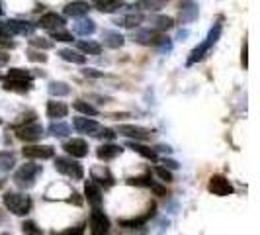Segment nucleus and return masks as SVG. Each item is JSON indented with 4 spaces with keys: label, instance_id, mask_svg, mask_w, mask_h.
<instances>
[{
    "label": "nucleus",
    "instance_id": "nucleus-54",
    "mask_svg": "<svg viewBox=\"0 0 260 235\" xmlns=\"http://www.w3.org/2000/svg\"><path fill=\"white\" fill-rule=\"evenodd\" d=\"M2 14H4V10H2V4H0V16H2Z\"/></svg>",
    "mask_w": 260,
    "mask_h": 235
},
{
    "label": "nucleus",
    "instance_id": "nucleus-9",
    "mask_svg": "<svg viewBox=\"0 0 260 235\" xmlns=\"http://www.w3.org/2000/svg\"><path fill=\"white\" fill-rule=\"evenodd\" d=\"M73 126H75V130L78 133H84V135H92V137H96L100 130H102V126L96 122V120H92L88 116H80V118H75L73 120Z\"/></svg>",
    "mask_w": 260,
    "mask_h": 235
},
{
    "label": "nucleus",
    "instance_id": "nucleus-39",
    "mask_svg": "<svg viewBox=\"0 0 260 235\" xmlns=\"http://www.w3.org/2000/svg\"><path fill=\"white\" fill-rule=\"evenodd\" d=\"M149 183H151V172H145L141 177L127 179V184H131V186H149Z\"/></svg>",
    "mask_w": 260,
    "mask_h": 235
},
{
    "label": "nucleus",
    "instance_id": "nucleus-53",
    "mask_svg": "<svg viewBox=\"0 0 260 235\" xmlns=\"http://www.w3.org/2000/svg\"><path fill=\"white\" fill-rule=\"evenodd\" d=\"M186 36H188V32H180V34H178V39L186 38Z\"/></svg>",
    "mask_w": 260,
    "mask_h": 235
},
{
    "label": "nucleus",
    "instance_id": "nucleus-52",
    "mask_svg": "<svg viewBox=\"0 0 260 235\" xmlns=\"http://www.w3.org/2000/svg\"><path fill=\"white\" fill-rule=\"evenodd\" d=\"M4 220H6V212L0 210V223H4Z\"/></svg>",
    "mask_w": 260,
    "mask_h": 235
},
{
    "label": "nucleus",
    "instance_id": "nucleus-32",
    "mask_svg": "<svg viewBox=\"0 0 260 235\" xmlns=\"http://www.w3.org/2000/svg\"><path fill=\"white\" fill-rule=\"evenodd\" d=\"M47 131L51 133L53 137H67L69 133H71V126L69 124H65V122H61V120H53V124L47 128Z\"/></svg>",
    "mask_w": 260,
    "mask_h": 235
},
{
    "label": "nucleus",
    "instance_id": "nucleus-38",
    "mask_svg": "<svg viewBox=\"0 0 260 235\" xmlns=\"http://www.w3.org/2000/svg\"><path fill=\"white\" fill-rule=\"evenodd\" d=\"M29 45H31V47H36V49H51V47H53V39L31 38V39H29Z\"/></svg>",
    "mask_w": 260,
    "mask_h": 235
},
{
    "label": "nucleus",
    "instance_id": "nucleus-22",
    "mask_svg": "<svg viewBox=\"0 0 260 235\" xmlns=\"http://www.w3.org/2000/svg\"><path fill=\"white\" fill-rule=\"evenodd\" d=\"M102 39H104V45L110 47V49H119L125 43V38L119 32H114V30H104L102 32Z\"/></svg>",
    "mask_w": 260,
    "mask_h": 235
},
{
    "label": "nucleus",
    "instance_id": "nucleus-29",
    "mask_svg": "<svg viewBox=\"0 0 260 235\" xmlns=\"http://www.w3.org/2000/svg\"><path fill=\"white\" fill-rule=\"evenodd\" d=\"M149 22H151V27L156 32H169L174 27V20L169 16H151Z\"/></svg>",
    "mask_w": 260,
    "mask_h": 235
},
{
    "label": "nucleus",
    "instance_id": "nucleus-50",
    "mask_svg": "<svg viewBox=\"0 0 260 235\" xmlns=\"http://www.w3.org/2000/svg\"><path fill=\"white\" fill-rule=\"evenodd\" d=\"M0 38H10V32L6 30L4 24H0Z\"/></svg>",
    "mask_w": 260,
    "mask_h": 235
},
{
    "label": "nucleus",
    "instance_id": "nucleus-10",
    "mask_svg": "<svg viewBox=\"0 0 260 235\" xmlns=\"http://www.w3.org/2000/svg\"><path fill=\"white\" fill-rule=\"evenodd\" d=\"M90 177L98 186H104V188H112V186L116 184V179H114L112 170L108 169V167H104V165H100V167H92Z\"/></svg>",
    "mask_w": 260,
    "mask_h": 235
},
{
    "label": "nucleus",
    "instance_id": "nucleus-21",
    "mask_svg": "<svg viewBox=\"0 0 260 235\" xmlns=\"http://www.w3.org/2000/svg\"><path fill=\"white\" fill-rule=\"evenodd\" d=\"M73 32L78 34V36H92L94 32H96V22L90 20V18H86V16H82V18H77V24H73Z\"/></svg>",
    "mask_w": 260,
    "mask_h": 235
},
{
    "label": "nucleus",
    "instance_id": "nucleus-18",
    "mask_svg": "<svg viewBox=\"0 0 260 235\" xmlns=\"http://www.w3.org/2000/svg\"><path fill=\"white\" fill-rule=\"evenodd\" d=\"M121 151H123V147L121 145H116V143H104L98 147V151H96V155H98V159L100 161H104V163H108V161H114L116 157L121 155Z\"/></svg>",
    "mask_w": 260,
    "mask_h": 235
},
{
    "label": "nucleus",
    "instance_id": "nucleus-36",
    "mask_svg": "<svg viewBox=\"0 0 260 235\" xmlns=\"http://www.w3.org/2000/svg\"><path fill=\"white\" fill-rule=\"evenodd\" d=\"M153 47H155L158 53H170V49H172V41H170V38H167V36L160 32L158 38L155 39V43H153Z\"/></svg>",
    "mask_w": 260,
    "mask_h": 235
},
{
    "label": "nucleus",
    "instance_id": "nucleus-46",
    "mask_svg": "<svg viewBox=\"0 0 260 235\" xmlns=\"http://www.w3.org/2000/svg\"><path fill=\"white\" fill-rule=\"evenodd\" d=\"M84 75H86V77H94V78H98V77H102L104 73H98V71H94V69H84Z\"/></svg>",
    "mask_w": 260,
    "mask_h": 235
},
{
    "label": "nucleus",
    "instance_id": "nucleus-11",
    "mask_svg": "<svg viewBox=\"0 0 260 235\" xmlns=\"http://www.w3.org/2000/svg\"><path fill=\"white\" fill-rule=\"evenodd\" d=\"M34 86V78H24V77H8L4 78L2 82V89L4 91H12V92H27L31 91Z\"/></svg>",
    "mask_w": 260,
    "mask_h": 235
},
{
    "label": "nucleus",
    "instance_id": "nucleus-47",
    "mask_svg": "<svg viewBox=\"0 0 260 235\" xmlns=\"http://www.w3.org/2000/svg\"><path fill=\"white\" fill-rule=\"evenodd\" d=\"M241 63H243L245 69L248 67V63H247V41H245V45H243V57H241Z\"/></svg>",
    "mask_w": 260,
    "mask_h": 235
},
{
    "label": "nucleus",
    "instance_id": "nucleus-1",
    "mask_svg": "<svg viewBox=\"0 0 260 235\" xmlns=\"http://www.w3.org/2000/svg\"><path fill=\"white\" fill-rule=\"evenodd\" d=\"M221 30H223V26H221V22H215L213 24V27L209 30V34H208V38H206V41H202L198 47H196L194 51L190 53V57H188V63L186 65L188 67H192L194 63H198V61H202L206 55L209 53V49L219 41V38H221Z\"/></svg>",
    "mask_w": 260,
    "mask_h": 235
},
{
    "label": "nucleus",
    "instance_id": "nucleus-25",
    "mask_svg": "<svg viewBox=\"0 0 260 235\" xmlns=\"http://www.w3.org/2000/svg\"><path fill=\"white\" fill-rule=\"evenodd\" d=\"M127 147L129 149H133L135 153H139L141 157H145V159H149V161H158V155H156L155 149H151V147H147V145H143L141 141H135V139H129L127 141Z\"/></svg>",
    "mask_w": 260,
    "mask_h": 235
},
{
    "label": "nucleus",
    "instance_id": "nucleus-49",
    "mask_svg": "<svg viewBox=\"0 0 260 235\" xmlns=\"http://www.w3.org/2000/svg\"><path fill=\"white\" fill-rule=\"evenodd\" d=\"M155 151H162V153H167V155H170V153H172V149H170L169 145H158Z\"/></svg>",
    "mask_w": 260,
    "mask_h": 235
},
{
    "label": "nucleus",
    "instance_id": "nucleus-19",
    "mask_svg": "<svg viewBox=\"0 0 260 235\" xmlns=\"http://www.w3.org/2000/svg\"><path fill=\"white\" fill-rule=\"evenodd\" d=\"M158 34L160 32H156L153 27H145V30H137V32H133V41L135 43H139V45H153L155 43V39L158 38Z\"/></svg>",
    "mask_w": 260,
    "mask_h": 235
},
{
    "label": "nucleus",
    "instance_id": "nucleus-41",
    "mask_svg": "<svg viewBox=\"0 0 260 235\" xmlns=\"http://www.w3.org/2000/svg\"><path fill=\"white\" fill-rule=\"evenodd\" d=\"M27 59L29 61H36V63H45L47 61V55H43L41 51H36V49H29L27 51Z\"/></svg>",
    "mask_w": 260,
    "mask_h": 235
},
{
    "label": "nucleus",
    "instance_id": "nucleus-42",
    "mask_svg": "<svg viewBox=\"0 0 260 235\" xmlns=\"http://www.w3.org/2000/svg\"><path fill=\"white\" fill-rule=\"evenodd\" d=\"M22 231H24V233L39 235V233H41V227H38L34 222H24V223H22Z\"/></svg>",
    "mask_w": 260,
    "mask_h": 235
},
{
    "label": "nucleus",
    "instance_id": "nucleus-13",
    "mask_svg": "<svg viewBox=\"0 0 260 235\" xmlns=\"http://www.w3.org/2000/svg\"><path fill=\"white\" fill-rule=\"evenodd\" d=\"M198 4H196L194 0H182L180 4H178V20H180V24H192L194 20H198Z\"/></svg>",
    "mask_w": 260,
    "mask_h": 235
},
{
    "label": "nucleus",
    "instance_id": "nucleus-4",
    "mask_svg": "<svg viewBox=\"0 0 260 235\" xmlns=\"http://www.w3.org/2000/svg\"><path fill=\"white\" fill-rule=\"evenodd\" d=\"M55 169L61 174H65L73 181H82L84 179V169L82 165L75 161V157H57L55 159Z\"/></svg>",
    "mask_w": 260,
    "mask_h": 235
},
{
    "label": "nucleus",
    "instance_id": "nucleus-12",
    "mask_svg": "<svg viewBox=\"0 0 260 235\" xmlns=\"http://www.w3.org/2000/svg\"><path fill=\"white\" fill-rule=\"evenodd\" d=\"M22 153H24L26 159H41V161H45V159L55 157V149L51 145H26L22 149Z\"/></svg>",
    "mask_w": 260,
    "mask_h": 235
},
{
    "label": "nucleus",
    "instance_id": "nucleus-31",
    "mask_svg": "<svg viewBox=\"0 0 260 235\" xmlns=\"http://www.w3.org/2000/svg\"><path fill=\"white\" fill-rule=\"evenodd\" d=\"M169 4V0H139L133 8H139V10H147V12H158L160 8H165Z\"/></svg>",
    "mask_w": 260,
    "mask_h": 235
},
{
    "label": "nucleus",
    "instance_id": "nucleus-3",
    "mask_svg": "<svg viewBox=\"0 0 260 235\" xmlns=\"http://www.w3.org/2000/svg\"><path fill=\"white\" fill-rule=\"evenodd\" d=\"M41 172H43V169L39 165H36V163H26V165H22L20 169L14 172V183H16L18 188L27 190V188H31L36 184V181H38V177Z\"/></svg>",
    "mask_w": 260,
    "mask_h": 235
},
{
    "label": "nucleus",
    "instance_id": "nucleus-40",
    "mask_svg": "<svg viewBox=\"0 0 260 235\" xmlns=\"http://www.w3.org/2000/svg\"><path fill=\"white\" fill-rule=\"evenodd\" d=\"M155 174L162 181V183H172V172L167 170L165 167H156L155 169Z\"/></svg>",
    "mask_w": 260,
    "mask_h": 235
},
{
    "label": "nucleus",
    "instance_id": "nucleus-23",
    "mask_svg": "<svg viewBox=\"0 0 260 235\" xmlns=\"http://www.w3.org/2000/svg\"><path fill=\"white\" fill-rule=\"evenodd\" d=\"M155 216V204H151V208L147 210V214L141 216V218H131V220H121L119 225L121 227H125V229H135V227H141L145 223L149 222V218H153Z\"/></svg>",
    "mask_w": 260,
    "mask_h": 235
},
{
    "label": "nucleus",
    "instance_id": "nucleus-55",
    "mask_svg": "<svg viewBox=\"0 0 260 235\" xmlns=\"http://www.w3.org/2000/svg\"><path fill=\"white\" fill-rule=\"evenodd\" d=\"M0 184H2V183H0Z\"/></svg>",
    "mask_w": 260,
    "mask_h": 235
},
{
    "label": "nucleus",
    "instance_id": "nucleus-17",
    "mask_svg": "<svg viewBox=\"0 0 260 235\" xmlns=\"http://www.w3.org/2000/svg\"><path fill=\"white\" fill-rule=\"evenodd\" d=\"M6 30L10 32V36H31L36 26L29 22H22V20H8L4 22Z\"/></svg>",
    "mask_w": 260,
    "mask_h": 235
},
{
    "label": "nucleus",
    "instance_id": "nucleus-14",
    "mask_svg": "<svg viewBox=\"0 0 260 235\" xmlns=\"http://www.w3.org/2000/svg\"><path fill=\"white\" fill-rule=\"evenodd\" d=\"M63 149L71 157H75V159H82V157L88 155V143L84 139H80V137H73V139L65 141Z\"/></svg>",
    "mask_w": 260,
    "mask_h": 235
},
{
    "label": "nucleus",
    "instance_id": "nucleus-27",
    "mask_svg": "<svg viewBox=\"0 0 260 235\" xmlns=\"http://www.w3.org/2000/svg\"><path fill=\"white\" fill-rule=\"evenodd\" d=\"M123 6V0H94V8L102 14H112Z\"/></svg>",
    "mask_w": 260,
    "mask_h": 235
},
{
    "label": "nucleus",
    "instance_id": "nucleus-34",
    "mask_svg": "<svg viewBox=\"0 0 260 235\" xmlns=\"http://www.w3.org/2000/svg\"><path fill=\"white\" fill-rule=\"evenodd\" d=\"M49 94H51V96H57V98H61V96H69V94H71V86H69L67 82L53 80V82H49Z\"/></svg>",
    "mask_w": 260,
    "mask_h": 235
},
{
    "label": "nucleus",
    "instance_id": "nucleus-26",
    "mask_svg": "<svg viewBox=\"0 0 260 235\" xmlns=\"http://www.w3.org/2000/svg\"><path fill=\"white\" fill-rule=\"evenodd\" d=\"M57 55L67 63H75V65H84L86 63V55L80 53L78 49H59Z\"/></svg>",
    "mask_w": 260,
    "mask_h": 235
},
{
    "label": "nucleus",
    "instance_id": "nucleus-7",
    "mask_svg": "<svg viewBox=\"0 0 260 235\" xmlns=\"http://www.w3.org/2000/svg\"><path fill=\"white\" fill-rule=\"evenodd\" d=\"M208 190L215 196H229L233 194V184L223 174H213L208 183Z\"/></svg>",
    "mask_w": 260,
    "mask_h": 235
},
{
    "label": "nucleus",
    "instance_id": "nucleus-20",
    "mask_svg": "<svg viewBox=\"0 0 260 235\" xmlns=\"http://www.w3.org/2000/svg\"><path fill=\"white\" fill-rule=\"evenodd\" d=\"M65 16H69V18H82V16H86V14L90 12V6L86 4V2H82V0H77V2H69L65 6Z\"/></svg>",
    "mask_w": 260,
    "mask_h": 235
},
{
    "label": "nucleus",
    "instance_id": "nucleus-30",
    "mask_svg": "<svg viewBox=\"0 0 260 235\" xmlns=\"http://www.w3.org/2000/svg\"><path fill=\"white\" fill-rule=\"evenodd\" d=\"M77 49L80 53H84V55H100V53H102V45H100L98 41L80 39V41H77Z\"/></svg>",
    "mask_w": 260,
    "mask_h": 235
},
{
    "label": "nucleus",
    "instance_id": "nucleus-43",
    "mask_svg": "<svg viewBox=\"0 0 260 235\" xmlns=\"http://www.w3.org/2000/svg\"><path fill=\"white\" fill-rule=\"evenodd\" d=\"M116 131L114 130H110V128H102L100 130V133L96 135V137H100V139H108V141H112V139H116Z\"/></svg>",
    "mask_w": 260,
    "mask_h": 235
},
{
    "label": "nucleus",
    "instance_id": "nucleus-48",
    "mask_svg": "<svg viewBox=\"0 0 260 235\" xmlns=\"http://www.w3.org/2000/svg\"><path fill=\"white\" fill-rule=\"evenodd\" d=\"M73 198H71V200H69V202H73V204H77V206H80V204H82V198H80V194H77V192H73Z\"/></svg>",
    "mask_w": 260,
    "mask_h": 235
},
{
    "label": "nucleus",
    "instance_id": "nucleus-15",
    "mask_svg": "<svg viewBox=\"0 0 260 235\" xmlns=\"http://www.w3.org/2000/svg\"><path fill=\"white\" fill-rule=\"evenodd\" d=\"M84 194H86V200H88V204H90L92 208H100L102 206V202H104L102 188L94 183L92 179L86 181V184H84Z\"/></svg>",
    "mask_w": 260,
    "mask_h": 235
},
{
    "label": "nucleus",
    "instance_id": "nucleus-5",
    "mask_svg": "<svg viewBox=\"0 0 260 235\" xmlns=\"http://www.w3.org/2000/svg\"><path fill=\"white\" fill-rule=\"evenodd\" d=\"M43 126L38 124V122H27V124H22L16 128V137L26 141V143H34V141H39L45 133H43Z\"/></svg>",
    "mask_w": 260,
    "mask_h": 235
},
{
    "label": "nucleus",
    "instance_id": "nucleus-28",
    "mask_svg": "<svg viewBox=\"0 0 260 235\" xmlns=\"http://www.w3.org/2000/svg\"><path fill=\"white\" fill-rule=\"evenodd\" d=\"M69 114V106L65 102H57V100H51L47 102V116L51 120H61Z\"/></svg>",
    "mask_w": 260,
    "mask_h": 235
},
{
    "label": "nucleus",
    "instance_id": "nucleus-24",
    "mask_svg": "<svg viewBox=\"0 0 260 235\" xmlns=\"http://www.w3.org/2000/svg\"><path fill=\"white\" fill-rule=\"evenodd\" d=\"M141 22H143V14L139 12V10H131L129 14H125V16H121V18H117V20H116L117 26L129 27V30L137 27Z\"/></svg>",
    "mask_w": 260,
    "mask_h": 235
},
{
    "label": "nucleus",
    "instance_id": "nucleus-45",
    "mask_svg": "<svg viewBox=\"0 0 260 235\" xmlns=\"http://www.w3.org/2000/svg\"><path fill=\"white\" fill-rule=\"evenodd\" d=\"M8 61H10V55L6 51H0V67H6L8 65Z\"/></svg>",
    "mask_w": 260,
    "mask_h": 235
},
{
    "label": "nucleus",
    "instance_id": "nucleus-51",
    "mask_svg": "<svg viewBox=\"0 0 260 235\" xmlns=\"http://www.w3.org/2000/svg\"><path fill=\"white\" fill-rule=\"evenodd\" d=\"M162 163H165L169 169H178V163H176V161H167V159H165Z\"/></svg>",
    "mask_w": 260,
    "mask_h": 235
},
{
    "label": "nucleus",
    "instance_id": "nucleus-44",
    "mask_svg": "<svg viewBox=\"0 0 260 235\" xmlns=\"http://www.w3.org/2000/svg\"><path fill=\"white\" fill-rule=\"evenodd\" d=\"M149 188H151L156 196H167V188H165V186H160V184H156L153 179H151V183H149Z\"/></svg>",
    "mask_w": 260,
    "mask_h": 235
},
{
    "label": "nucleus",
    "instance_id": "nucleus-16",
    "mask_svg": "<svg viewBox=\"0 0 260 235\" xmlns=\"http://www.w3.org/2000/svg\"><path fill=\"white\" fill-rule=\"evenodd\" d=\"M38 26L41 27V30H47V32L57 30V27H65V18L57 12H47L39 18Z\"/></svg>",
    "mask_w": 260,
    "mask_h": 235
},
{
    "label": "nucleus",
    "instance_id": "nucleus-2",
    "mask_svg": "<svg viewBox=\"0 0 260 235\" xmlns=\"http://www.w3.org/2000/svg\"><path fill=\"white\" fill-rule=\"evenodd\" d=\"M2 202L8 212H12L14 216H26L31 212V198L26 194H20V192H6L2 196Z\"/></svg>",
    "mask_w": 260,
    "mask_h": 235
},
{
    "label": "nucleus",
    "instance_id": "nucleus-37",
    "mask_svg": "<svg viewBox=\"0 0 260 235\" xmlns=\"http://www.w3.org/2000/svg\"><path fill=\"white\" fill-rule=\"evenodd\" d=\"M49 36H51V39H55V41H73V36H71V32H67L65 27H57V30H51V32H49Z\"/></svg>",
    "mask_w": 260,
    "mask_h": 235
},
{
    "label": "nucleus",
    "instance_id": "nucleus-35",
    "mask_svg": "<svg viewBox=\"0 0 260 235\" xmlns=\"http://www.w3.org/2000/svg\"><path fill=\"white\" fill-rule=\"evenodd\" d=\"M73 108L77 110L78 114H82V116H98V110L90 104V102H84V100H77Z\"/></svg>",
    "mask_w": 260,
    "mask_h": 235
},
{
    "label": "nucleus",
    "instance_id": "nucleus-8",
    "mask_svg": "<svg viewBox=\"0 0 260 235\" xmlns=\"http://www.w3.org/2000/svg\"><path fill=\"white\" fill-rule=\"evenodd\" d=\"M88 225H90V233L104 235L110 231V218L100 208H94L90 214V223Z\"/></svg>",
    "mask_w": 260,
    "mask_h": 235
},
{
    "label": "nucleus",
    "instance_id": "nucleus-6",
    "mask_svg": "<svg viewBox=\"0 0 260 235\" xmlns=\"http://www.w3.org/2000/svg\"><path fill=\"white\" fill-rule=\"evenodd\" d=\"M116 133L117 135L127 137V139H135V141H147V139H151V135H153V131L151 130L141 128V126H129V124L119 126Z\"/></svg>",
    "mask_w": 260,
    "mask_h": 235
},
{
    "label": "nucleus",
    "instance_id": "nucleus-33",
    "mask_svg": "<svg viewBox=\"0 0 260 235\" xmlns=\"http://www.w3.org/2000/svg\"><path fill=\"white\" fill-rule=\"evenodd\" d=\"M16 165V153L12 151H0V172H10Z\"/></svg>",
    "mask_w": 260,
    "mask_h": 235
}]
</instances>
